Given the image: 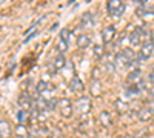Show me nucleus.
I'll list each match as a JSON object with an SVG mask.
<instances>
[{
  "instance_id": "4",
  "label": "nucleus",
  "mask_w": 154,
  "mask_h": 138,
  "mask_svg": "<svg viewBox=\"0 0 154 138\" xmlns=\"http://www.w3.org/2000/svg\"><path fill=\"white\" fill-rule=\"evenodd\" d=\"M74 106H75V109L79 110V112H88L89 107H91L89 97H80V98H77L75 103H74Z\"/></svg>"
},
{
  "instance_id": "9",
  "label": "nucleus",
  "mask_w": 154,
  "mask_h": 138,
  "mask_svg": "<svg viewBox=\"0 0 154 138\" xmlns=\"http://www.w3.org/2000/svg\"><path fill=\"white\" fill-rule=\"evenodd\" d=\"M116 37V28L114 26H106L103 31H102V39H103V43H111Z\"/></svg>"
},
{
  "instance_id": "3",
  "label": "nucleus",
  "mask_w": 154,
  "mask_h": 138,
  "mask_svg": "<svg viewBox=\"0 0 154 138\" xmlns=\"http://www.w3.org/2000/svg\"><path fill=\"white\" fill-rule=\"evenodd\" d=\"M152 49H154V45L146 40L142 43V48H140V52H139V61H143V60H148L152 54Z\"/></svg>"
},
{
  "instance_id": "7",
  "label": "nucleus",
  "mask_w": 154,
  "mask_h": 138,
  "mask_svg": "<svg viewBox=\"0 0 154 138\" xmlns=\"http://www.w3.org/2000/svg\"><path fill=\"white\" fill-rule=\"evenodd\" d=\"M130 43L133 46H140L143 43V39H142V31L140 28H136L131 34H130Z\"/></svg>"
},
{
  "instance_id": "18",
  "label": "nucleus",
  "mask_w": 154,
  "mask_h": 138,
  "mask_svg": "<svg viewBox=\"0 0 154 138\" xmlns=\"http://www.w3.org/2000/svg\"><path fill=\"white\" fill-rule=\"evenodd\" d=\"M122 52L126 55V58H128V60H131V61H133V60H136V54H134V51H133L131 48H125Z\"/></svg>"
},
{
  "instance_id": "13",
  "label": "nucleus",
  "mask_w": 154,
  "mask_h": 138,
  "mask_svg": "<svg viewBox=\"0 0 154 138\" xmlns=\"http://www.w3.org/2000/svg\"><path fill=\"white\" fill-rule=\"evenodd\" d=\"M89 45H91V37H89L88 34H80L79 37H77V46H79L80 49H85Z\"/></svg>"
},
{
  "instance_id": "20",
  "label": "nucleus",
  "mask_w": 154,
  "mask_h": 138,
  "mask_svg": "<svg viewBox=\"0 0 154 138\" xmlns=\"http://www.w3.org/2000/svg\"><path fill=\"white\" fill-rule=\"evenodd\" d=\"M82 26H91L93 25V20H91V14H83L82 16Z\"/></svg>"
},
{
  "instance_id": "14",
  "label": "nucleus",
  "mask_w": 154,
  "mask_h": 138,
  "mask_svg": "<svg viewBox=\"0 0 154 138\" xmlns=\"http://www.w3.org/2000/svg\"><path fill=\"white\" fill-rule=\"evenodd\" d=\"M65 63H66L65 55H63V54H59V55L54 58V61H53V66H54V69H56V71H60L63 66H65Z\"/></svg>"
},
{
  "instance_id": "15",
  "label": "nucleus",
  "mask_w": 154,
  "mask_h": 138,
  "mask_svg": "<svg viewBox=\"0 0 154 138\" xmlns=\"http://www.w3.org/2000/svg\"><path fill=\"white\" fill-rule=\"evenodd\" d=\"M9 134H11V129H9V124H8V121H0V135H2L3 138H8L9 137Z\"/></svg>"
},
{
  "instance_id": "2",
  "label": "nucleus",
  "mask_w": 154,
  "mask_h": 138,
  "mask_svg": "<svg viewBox=\"0 0 154 138\" xmlns=\"http://www.w3.org/2000/svg\"><path fill=\"white\" fill-rule=\"evenodd\" d=\"M59 110H60V115L69 118L72 115V103L69 98H62L59 101Z\"/></svg>"
},
{
  "instance_id": "6",
  "label": "nucleus",
  "mask_w": 154,
  "mask_h": 138,
  "mask_svg": "<svg viewBox=\"0 0 154 138\" xmlns=\"http://www.w3.org/2000/svg\"><path fill=\"white\" fill-rule=\"evenodd\" d=\"M69 89H71L74 94H79V92H82V91L85 89V86H83L82 80L79 78V75L74 74V77H72L71 81H69Z\"/></svg>"
},
{
  "instance_id": "22",
  "label": "nucleus",
  "mask_w": 154,
  "mask_h": 138,
  "mask_svg": "<svg viewBox=\"0 0 154 138\" xmlns=\"http://www.w3.org/2000/svg\"><path fill=\"white\" fill-rule=\"evenodd\" d=\"M17 120H19V124H25V120H26V112L23 109H20L17 112Z\"/></svg>"
},
{
  "instance_id": "21",
  "label": "nucleus",
  "mask_w": 154,
  "mask_h": 138,
  "mask_svg": "<svg viewBox=\"0 0 154 138\" xmlns=\"http://www.w3.org/2000/svg\"><path fill=\"white\" fill-rule=\"evenodd\" d=\"M116 107H117L119 112H126L128 110V104L123 103L122 100H117V101H116Z\"/></svg>"
},
{
  "instance_id": "19",
  "label": "nucleus",
  "mask_w": 154,
  "mask_h": 138,
  "mask_svg": "<svg viewBox=\"0 0 154 138\" xmlns=\"http://www.w3.org/2000/svg\"><path fill=\"white\" fill-rule=\"evenodd\" d=\"M16 134H17L19 138H25V137H26V129H25L23 124H19V126L16 128Z\"/></svg>"
},
{
  "instance_id": "5",
  "label": "nucleus",
  "mask_w": 154,
  "mask_h": 138,
  "mask_svg": "<svg viewBox=\"0 0 154 138\" xmlns=\"http://www.w3.org/2000/svg\"><path fill=\"white\" fill-rule=\"evenodd\" d=\"M152 115H154V110H152L149 106H145V107H142V109L137 112V118L142 121V123L149 121V120L152 118Z\"/></svg>"
},
{
  "instance_id": "27",
  "label": "nucleus",
  "mask_w": 154,
  "mask_h": 138,
  "mask_svg": "<svg viewBox=\"0 0 154 138\" xmlns=\"http://www.w3.org/2000/svg\"><path fill=\"white\" fill-rule=\"evenodd\" d=\"M143 2H146V0H139V3H143Z\"/></svg>"
},
{
  "instance_id": "11",
  "label": "nucleus",
  "mask_w": 154,
  "mask_h": 138,
  "mask_svg": "<svg viewBox=\"0 0 154 138\" xmlns=\"http://www.w3.org/2000/svg\"><path fill=\"white\" fill-rule=\"evenodd\" d=\"M128 81L130 83H142L143 78H142V72H140L139 68H136L134 71H131L128 74Z\"/></svg>"
},
{
  "instance_id": "26",
  "label": "nucleus",
  "mask_w": 154,
  "mask_h": 138,
  "mask_svg": "<svg viewBox=\"0 0 154 138\" xmlns=\"http://www.w3.org/2000/svg\"><path fill=\"white\" fill-rule=\"evenodd\" d=\"M148 106H149V107H151V109L154 110V100H151V101L148 103Z\"/></svg>"
},
{
  "instance_id": "23",
  "label": "nucleus",
  "mask_w": 154,
  "mask_h": 138,
  "mask_svg": "<svg viewBox=\"0 0 154 138\" xmlns=\"http://www.w3.org/2000/svg\"><path fill=\"white\" fill-rule=\"evenodd\" d=\"M97 84H100V83H97V80H94V84L91 86V92H93V95H97V94L100 92V89H97Z\"/></svg>"
},
{
  "instance_id": "8",
  "label": "nucleus",
  "mask_w": 154,
  "mask_h": 138,
  "mask_svg": "<svg viewBox=\"0 0 154 138\" xmlns=\"http://www.w3.org/2000/svg\"><path fill=\"white\" fill-rule=\"evenodd\" d=\"M114 63H116L117 68H126V66L131 65V60H128L123 52H117L116 57H114Z\"/></svg>"
},
{
  "instance_id": "24",
  "label": "nucleus",
  "mask_w": 154,
  "mask_h": 138,
  "mask_svg": "<svg viewBox=\"0 0 154 138\" xmlns=\"http://www.w3.org/2000/svg\"><path fill=\"white\" fill-rule=\"evenodd\" d=\"M148 81H149V83H152V84H154V71H152V72H151V74H149V75H148Z\"/></svg>"
},
{
  "instance_id": "16",
  "label": "nucleus",
  "mask_w": 154,
  "mask_h": 138,
  "mask_svg": "<svg viewBox=\"0 0 154 138\" xmlns=\"http://www.w3.org/2000/svg\"><path fill=\"white\" fill-rule=\"evenodd\" d=\"M69 34H71V31L68 28H63L60 31V42H63L65 45H69Z\"/></svg>"
},
{
  "instance_id": "12",
  "label": "nucleus",
  "mask_w": 154,
  "mask_h": 138,
  "mask_svg": "<svg viewBox=\"0 0 154 138\" xmlns=\"http://www.w3.org/2000/svg\"><path fill=\"white\" fill-rule=\"evenodd\" d=\"M19 103H20V106H22L23 110L32 109V100H31V97H29L28 94H23V95L19 98Z\"/></svg>"
},
{
  "instance_id": "25",
  "label": "nucleus",
  "mask_w": 154,
  "mask_h": 138,
  "mask_svg": "<svg viewBox=\"0 0 154 138\" xmlns=\"http://www.w3.org/2000/svg\"><path fill=\"white\" fill-rule=\"evenodd\" d=\"M149 42L154 45V31H152V32H151V35H149Z\"/></svg>"
},
{
  "instance_id": "1",
  "label": "nucleus",
  "mask_w": 154,
  "mask_h": 138,
  "mask_svg": "<svg viewBox=\"0 0 154 138\" xmlns=\"http://www.w3.org/2000/svg\"><path fill=\"white\" fill-rule=\"evenodd\" d=\"M106 8H108V14L112 19H119L125 11V6L122 3V0H108Z\"/></svg>"
},
{
  "instance_id": "17",
  "label": "nucleus",
  "mask_w": 154,
  "mask_h": 138,
  "mask_svg": "<svg viewBox=\"0 0 154 138\" xmlns=\"http://www.w3.org/2000/svg\"><path fill=\"white\" fill-rule=\"evenodd\" d=\"M103 46H100V45H96L94 46V57L97 58V60H102V57H103Z\"/></svg>"
},
{
  "instance_id": "10",
  "label": "nucleus",
  "mask_w": 154,
  "mask_h": 138,
  "mask_svg": "<svg viewBox=\"0 0 154 138\" xmlns=\"http://www.w3.org/2000/svg\"><path fill=\"white\" fill-rule=\"evenodd\" d=\"M99 123L102 124L103 128H111V124H112V117L108 110H102L100 114H99Z\"/></svg>"
}]
</instances>
